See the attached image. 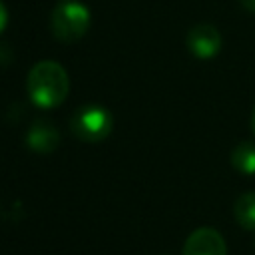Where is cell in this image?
<instances>
[{"label":"cell","mask_w":255,"mask_h":255,"mask_svg":"<svg viewBox=\"0 0 255 255\" xmlns=\"http://www.w3.org/2000/svg\"><path fill=\"white\" fill-rule=\"evenodd\" d=\"M6 24H8V12H6V6H4V2L0 0V32L6 28Z\"/></svg>","instance_id":"9c48e42d"},{"label":"cell","mask_w":255,"mask_h":255,"mask_svg":"<svg viewBox=\"0 0 255 255\" xmlns=\"http://www.w3.org/2000/svg\"><path fill=\"white\" fill-rule=\"evenodd\" d=\"M26 143L30 149L38 153H52L60 143V131L56 129L54 124L46 120H36L28 129Z\"/></svg>","instance_id":"8992f818"},{"label":"cell","mask_w":255,"mask_h":255,"mask_svg":"<svg viewBox=\"0 0 255 255\" xmlns=\"http://www.w3.org/2000/svg\"><path fill=\"white\" fill-rule=\"evenodd\" d=\"M70 128L74 135H78L84 141H102L110 135L114 128V120L106 108L98 104H86L74 112L70 120Z\"/></svg>","instance_id":"3957f363"},{"label":"cell","mask_w":255,"mask_h":255,"mask_svg":"<svg viewBox=\"0 0 255 255\" xmlns=\"http://www.w3.org/2000/svg\"><path fill=\"white\" fill-rule=\"evenodd\" d=\"M249 126H251V131L255 133V108H253V112H251V120H249Z\"/></svg>","instance_id":"8fae6325"},{"label":"cell","mask_w":255,"mask_h":255,"mask_svg":"<svg viewBox=\"0 0 255 255\" xmlns=\"http://www.w3.org/2000/svg\"><path fill=\"white\" fill-rule=\"evenodd\" d=\"M187 50L199 60H211L221 50V34L211 24H195L185 36Z\"/></svg>","instance_id":"277c9868"},{"label":"cell","mask_w":255,"mask_h":255,"mask_svg":"<svg viewBox=\"0 0 255 255\" xmlns=\"http://www.w3.org/2000/svg\"><path fill=\"white\" fill-rule=\"evenodd\" d=\"M231 165L243 175H255V143L241 141L231 149Z\"/></svg>","instance_id":"ba28073f"},{"label":"cell","mask_w":255,"mask_h":255,"mask_svg":"<svg viewBox=\"0 0 255 255\" xmlns=\"http://www.w3.org/2000/svg\"><path fill=\"white\" fill-rule=\"evenodd\" d=\"M233 217L245 231H255V191H245L235 199Z\"/></svg>","instance_id":"52a82bcc"},{"label":"cell","mask_w":255,"mask_h":255,"mask_svg":"<svg viewBox=\"0 0 255 255\" xmlns=\"http://www.w3.org/2000/svg\"><path fill=\"white\" fill-rule=\"evenodd\" d=\"M181 255H227V243L217 229L199 227L185 239Z\"/></svg>","instance_id":"5b68a950"},{"label":"cell","mask_w":255,"mask_h":255,"mask_svg":"<svg viewBox=\"0 0 255 255\" xmlns=\"http://www.w3.org/2000/svg\"><path fill=\"white\" fill-rule=\"evenodd\" d=\"M30 100L40 108H56L60 106L70 90V78L58 62L42 60L32 66L26 80Z\"/></svg>","instance_id":"6da1fadb"},{"label":"cell","mask_w":255,"mask_h":255,"mask_svg":"<svg viewBox=\"0 0 255 255\" xmlns=\"http://www.w3.org/2000/svg\"><path fill=\"white\" fill-rule=\"evenodd\" d=\"M239 4H241V8H243V10H247V12L255 14V0H239Z\"/></svg>","instance_id":"30bf717a"},{"label":"cell","mask_w":255,"mask_h":255,"mask_svg":"<svg viewBox=\"0 0 255 255\" xmlns=\"http://www.w3.org/2000/svg\"><path fill=\"white\" fill-rule=\"evenodd\" d=\"M90 22H92L90 10L82 2H72V0L58 4L50 18L52 34L60 42H78L88 32Z\"/></svg>","instance_id":"7a4b0ae2"}]
</instances>
